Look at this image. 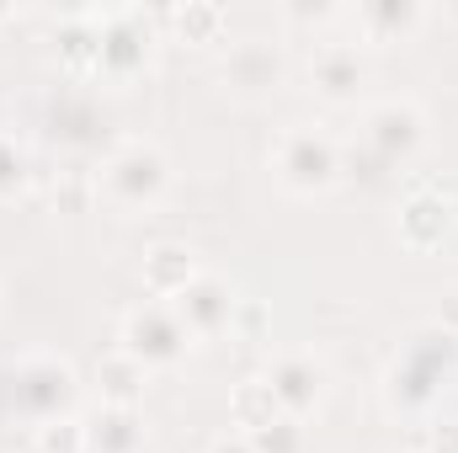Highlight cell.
<instances>
[{"label": "cell", "mask_w": 458, "mask_h": 453, "mask_svg": "<svg viewBox=\"0 0 458 453\" xmlns=\"http://www.w3.org/2000/svg\"><path fill=\"white\" fill-rule=\"evenodd\" d=\"M171 187V160L149 139H117L97 160V198H107L123 214H149Z\"/></svg>", "instance_id": "obj_1"}, {"label": "cell", "mask_w": 458, "mask_h": 453, "mask_svg": "<svg viewBox=\"0 0 458 453\" xmlns=\"http://www.w3.org/2000/svg\"><path fill=\"white\" fill-rule=\"evenodd\" d=\"M342 21H352L368 43H405L427 21V11L416 0H362V5L346 11Z\"/></svg>", "instance_id": "obj_13"}, {"label": "cell", "mask_w": 458, "mask_h": 453, "mask_svg": "<svg viewBox=\"0 0 458 453\" xmlns=\"http://www.w3.org/2000/svg\"><path fill=\"white\" fill-rule=\"evenodd\" d=\"M267 331H272V310H267V299H234L229 341H250V346H261Z\"/></svg>", "instance_id": "obj_22"}, {"label": "cell", "mask_w": 458, "mask_h": 453, "mask_svg": "<svg viewBox=\"0 0 458 453\" xmlns=\"http://www.w3.org/2000/svg\"><path fill=\"white\" fill-rule=\"evenodd\" d=\"M208 453H256V449H250V438H245V432H225V438H214V443H208Z\"/></svg>", "instance_id": "obj_25"}, {"label": "cell", "mask_w": 458, "mask_h": 453, "mask_svg": "<svg viewBox=\"0 0 458 453\" xmlns=\"http://www.w3.org/2000/svg\"><path fill=\"white\" fill-rule=\"evenodd\" d=\"M283 21H293V27H331V21H342V11L336 5H288Z\"/></svg>", "instance_id": "obj_24"}, {"label": "cell", "mask_w": 458, "mask_h": 453, "mask_svg": "<svg viewBox=\"0 0 458 453\" xmlns=\"http://www.w3.org/2000/svg\"><path fill=\"white\" fill-rule=\"evenodd\" d=\"M283 48L267 43V38H245V43H229L225 59H219V81L240 97H261V91H277L283 86Z\"/></svg>", "instance_id": "obj_10"}, {"label": "cell", "mask_w": 458, "mask_h": 453, "mask_svg": "<svg viewBox=\"0 0 458 453\" xmlns=\"http://www.w3.org/2000/svg\"><path fill=\"white\" fill-rule=\"evenodd\" d=\"M437 331H448V337H458V288L443 299V310H437Z\"/></svg>", "instance_id": "obj_26"}, {"label": "cell", "mask_w": 458, "mask_h": 453, "mask_svg": "<svg viewBox=\"0 0 458 453\" xmlns=\"http://www.w3.org/2000/svg\"><path fill=\"white\" fill-rule=\"evenodd\" d=\"M11 379H16V406L27 411L32 427H43V422H54V416H75L81 379H75V368H70L64 357H54V352H32V357L16 363Z\"/></svg>", "instance_id": "obj_4"}, {"label": "cell", "mask_w": 458, "mask_h": 453, "mask_svg": "<svg viewBox=\"0 0 458 453\" xmlns=\"http://www.w3.org/2000/svg\"><path fill=\"white\" fill-rule=\"evenodd\" d=\"M272 171L293 198H320L342 182V144L320 123H288L272 144Z\"/></svg>", "instance_id": "obj_2"}, {"label": "cell", "mask_w": 458, "mask_h": 453, "mask_svg": "<svg viewBox=\"0 0 458 453\" xmlns=\"http://www.w3.org/2000/svg\"><path fill=\"white\" fill-rule=\"evenodd\" d=\"M144 363H133L123 346L107 352V357H97V384H102V406H139V395H144Z\"/></svg>", "instance_id": "obj_16"}, {"label": "cell", "mask_w": 458, "mask_h": 453, "mask_svg": "<svg viewBox=\"0 0 458 453\" xmlns=\"http://www.w3.org/2000/svg\"><path fill=\"white\" fill-rule=\"evenodd\" d=\"M458 357V341L448 331H416L411 346H405V357L389 368V379H384V395H389V406L394 411H421L432 395H437V384H443V373H448V363Z\"/></svg>", "instance_id": "obj_3"}, {"label": "cell", "mask_w": 458, "mask_h": 453, "mask_svg": "<svg viewBox=\"0 0 458 453\" xmlns=\"http://www.w3.org/2000/svg\"><path fill=\"white\" fill-rule=\"evenodd\" d=\"M165 21H176V32L187 43H219V32H225V11L219 5H182Z\"/></svg>", "instance_id": "obj_19"}, {"label": "cell", "mask_w": 458, "mask_h": 453, "mask_svg": "<svg viewBox=\"0 0 458 453\" xmlns=\"http://www.w3.org/2000/svg\"><path fill=\"white\" fill-rule=\"evenodd\" d=\"M411 453H416V449H411Z\"/></svg>", "instance_id": "obj_27"}, {"label": "cell", "mask_w": 458, "mask_h": 453, "mask_svg": "<svg viewBox=\"0 0 458 453\" xmlns=\"http://www.w3.org/2000/svg\"><path fill=\"white\" fill-rule=\"evenodd\" d=\"M86 453H144V416H139V406H102L86 422Z\"/></svg>", "instance_id": "obj_15"}, {"label": "cell", "mask_w": 458, "mask_h": 453, "mask_svg": "<svg viewBox=\"0 0 458 453\" xmlns=\"http://www.w3.org/2000/svg\"><path fill=\"white\" fill-rule=\"evenodd\" d=\"M171 310H176V321L187 326V337H192V341H214V337H225V331H229L234 294H229L225 278L198 272V278L187 283V294H182V299H171Z\"/></svg>", "instance_id": "obj_11"}, {"label": "cell", "mask_w": 458, "mask_h": 453, "mask_svg": "<svg viewBox=\"0 0 458 453\" xmlns=\"http://www.w3.org/2000/svg\"><path fill=\"white\" fill-rule=\"evenodd\" d=\"M261 379L272 384V395H277L283 416H293V422H310V416L326 406V384H331L326 363H320L315 352H304V346L267 357V373H261Z\"/></svg>", "instance_id": "obj_7"}, {"label": "cell", "mask_w": 458, "mask_h": 453, "mask_svg": "<svg viewBox=\"0 0 458 453\" xmlns=\"http://www.w3.org/2000/svg\"><path fill=\"white\" fill-rule=\"evenodd\" d=\"M357 139H362L384 166H400V160H411V155L421 150V139H427V113H421L411 97H384V102H373V107L362 113Z\"/></svg>", "instance_id": "obj_6"}, {"label": "cell", "mask_w": 458, "mask_h": 453, "mask_svg": "<svg viewBox=\"0 0 458 453\" xmlns=\"http://www.w3.org/2000/svg\"><path fill=\"white\" fill-rule=\"evenodd\" d=\"M38 453H86V422L81 416H54L43 427H32Z\"/></svg>", "instance_id": "obj_20"}, {"label": "cell", "mask_w": 458, "mask_h": 453, "mask_svg": "<svg viewBox=\"0 0 458 453\" xmlns=\"http://www.w3.org/2000/svg\"><path fill=\"white\" fill-rule=\"evenodd\" d=\"M117 346H123L133 363H144V368H176V363L187 357L192 337H187V326L176 321L171 304H139V310L123 315Z\"/></svg>", "instance_id": "obj_5"}, {"label": "cell", "mask_w": 458, "mask_h": 453, "mask_svg": "<svg viewBox=\"0 0 458 453\" xmlns=\"http://www.w3.org/2000/svg\"><path fill=\"white\" fill-rule=\"evenodd\" d=\"M198 272H203L198 256H192L187 245H171V240L155 245V251H144V267H139V278H144V288H149L155 299H182Z\"/></svg>", "instance_id": "obj_14"}, {"label": "cell", "mask_w": 458, "mask_h": 453, "mask_svg": "<svg viewBox=\"0 0 458 453\" xmlns=\"http://www.w3.org/2000/svg\"><path fill=\"white\" fill-rule=\"evenodd\" d=\"M250 449H256V453H310V432H304V422L277 416L272 427L250 432Z\"/></svg>", "instance_id": "obj_21"}, {"label": "cell", "mask_w": 458, "mask_h": 453, "mask_svg": "<svg viewBox=\"0 0 458 453\" xmlns=\"http://www.w3.org/2000/svg\"><path fill=\"white\" fill-rule=\"evenodd\" d=\"M411 449L416 453H458V422H437V427L411 432Z\"/></svg>", "instance_id": "obj_23"}, {"label": "cell", "mask_w": 458, "mask_h": 453, "mask_svg": "<svg viewBox=\"0 0 458 453\" xmlns=\"http://www.w3.org/2000/svg\"><path fill=\"white\" fill-rule=\"evenodd\" d=\"M38 166H32V150L16 139V133H0V203L5 198H21L32 187Z\"/></svg>", "instance_id": "obj_18"}, {"label": "cell", "mask_w": 458, "mask_h": 453, "mask_svg": "<svg viewBox=\"0 0 458 453\" xmlns=\"http://www.w3.org/2000/svg\"><path fill=\"white\" fill-rule=\"evenodd\" d=\"M97 27H102V59H97V70H107V75L144 70V59H149V27H155L149 11H139V5L97 11Z\"/></svg>", "instance_id": "obj_9"}, {"label": "cell", "mask_w": 458, "mask_h": 453, "mask_svg": "<svg viewBox=\"0 0 458 453\" xmlns=\"http://www.w3.org/2000/svg\"><path fill=\"white\" fill-rule=\"evenodd\" d=\"M310 86L320 102L331 107H346L357 102V91L368 86V59L352 38H320L315 54H310Z\"/></svg>", "instance_id": "obj_8"}, {"label": "cell", "mask_w": 458, "mask_h": 453, "mask_svg": "<svg viewBox=\"0 0 458 453\" xmlns=\"http://www.w3.org/2000/svg\"><path fill=\"white\" fill-rule=\"evenodd\" d=\"M454 229V203L443 198L437 182H411L405 203H400V240L411 251H432L443 245V235Z\"/></svg>", "instance_id": "obj_12"}, {"label": "cell", "mask_w": 458, "mask_h": 453, "mask_svg": "<svg viewBox=\"0 0 458 453\" xmlns=\"http://www.w3.org/2000/svg\"><path fill=\"white\" fill-rule=\"evenodd\" d=\"M229 416H234V427L250 438V432L272 427V422L283 416V406H277V395H272V384H267V379H240V384H234V395H229Z\"/></svg>", "instance_id": "obj_17"}]
</instances>
